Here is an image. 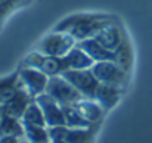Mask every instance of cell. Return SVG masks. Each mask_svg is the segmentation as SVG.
Segmentation results:
<instances>
[{"label":"cell","mask_w":152,"mask_h":143,"mask_svg":"<svg viewBox=\"0 0 152 143\" xmlns=\"http://www.w3.org/2000/svg\"><path fill=\"white\" fill-rule=\"evenodd\" d=\"M117 19L109 15H101V13H78L65 18L61 21L53 31L59 33H68L75 39V42H81L84 39L93 37L99 30L109 24H115Z\"/></svg>","instance_id":"obj_1"},{"label":"cell","mask_w":152,"mask_h":143,"mask_svg":"<svg viewBox=\"0 0 152 143\" xmlns=\"http://www.w3.org/2000/svg\"><path fill=\"white\" fill-rule=\"evenodd\" d=\"M90 69L95 74V77L98 78V81L102 84H108V86H114V87H120V89H124L127 84L129 72L126 69H123L114 61L95 62Z\"/></svg>","instance_id":"obj_2"},{"label":"cell","mask_w":152,"mask_h":143,"mask_svg":"<svg viewBox=\"0 0 152 143\" xmlns=\"http://www.w3.org/2000/svg\"><path fill=\"white\" fill-rule=\"evenodd\" d=\"M46 93L52 96L59 105H74L84 99L81 95L68 80H65L62 75H52L49 77V83L46 87Z\"/></svg>","instance_id":"obj_3"},{"label":"cell","mask_w":152,"mask_h":143,"mask_svg":"<svg viewBox=\"0 0 152 143\" xmlns=\"http://www.w3.org/2000/svg\"><path fill=\"white\" fill-rule=\"evenodd\" d=\"M75 45H77L75 39L68 33L53 31L40 42L37 50L48 56H65Z\"/></svg>","instance_id":"obj_4"},{"label":"cell","mask_w":152,"mask_h":143,"mask_svg":"<svg viewBox=\"0 0 152 143\" xmlns=\"http://www.w3.org/2000/svg\"><path fill=\"white\" fill-rule=\"evenodd\" d=\"M61 75L65 80H68L84 97L95 99V92H96V87L99 86V81L90 68H87V69H68V71L62 72Z\"/></svg>","instance_id":"obj_5"},{"label":"cell","mask_w":152,"mask_h":143,"mask_svg":"<svg viewBox=\"0 0 152 143\" xmlns=\"http://www.w3.org/2000/svg\"><path fill=\"white\" fill-rule=\"evenodd\" d=\"M18 77H19V81L22 83L24 89L33 97L42 95V93H46L49 75L45 74L42 69L24 65L18 69Z\"/></svg>","instance_id":"obj_6"},{"label":"cell","mask_w":152,"mask_h":143,"mask_svg":"<svg viewBox=\"0 0 152 143\" xmlns=\"http://www.w3.org/2000/svg\"><path fill=\"white\" fill-rule=\"evenodd\" d=\"M34 100L42 108L48 127H61V125H65V117H64L62 105H59L52 96H49L48 93H42V95L36 96Z\"/></svg>","instance_id":"obj_7"},{"label":"cell","mask_w":152,"mask_h":143,"mask_svg":"<svg viewBox=\"0 0 152 143\" xmlns=\"http://www.w3.org/2000/svg\"><path fill=\"white\" fill-rule=\"evenodd\" d=\"M33 100H34V97L24 89L22 83L19 81L18 89L13 93V96L1 105V111L6 115H10V117H15V118H19L21 120L22 115H24V112H25V109L30 106V103Z\"/></svg>","instance_id":"obj_8"},{"label":"cell","mask_w":152,"mask_h":143,"mask_svg":"<svg viewBox=\"0 0 152 143\" xmlns=\"http://www.w3.org/2000/svg\"><path fill=\"white\" fill-rule=\"evenodd\" d=\"M93 37H95L105 49H108V50H111V52H114V53L117 52V49L120 47V45H121L123 40L126 39L124 34H123V31H121V28H120V25H118V22L109 24V25L103 27Z\"/></svg>","instance_id":"obj_9"},{"label":"cell","mask_w":152,"mask_h":143,"mask_svg":"<svg viewBox=\"0 0 152 143\" xmlns=\"http://www.w3.org/2000/svg\"><path fill=\"white\" fill-rule=\"evenodd\" d=\"M77 46L80 49H83L95 62H101V61H114V62H117L115 53L108 50V49H105L95 37L77 42Z\"/></svg>","instance_id":"obj_10"},{"label":"cell","mask_w":152,"mask_h":143,"mask_svg":"<svg viewBox=\"0 0 152 143\" xmlns=\"http://www.w3.org/2000/svg\"><path fill=\"white\" fill-rule=\"evenodd\" d=\"M121 93H123V89H120V87L99 83V86L96 87V92H95V100L103 108V111H109L118 103Z\"/></svg>","instance_id":"obj_11"},{"label":"cell","mask_w":152,"mask_h":143,"mask_svg":"<svg viewBox=\"0 0 152 143\" xmlns=\"http://www.w3.org/2000/svg\"><path fill=\"white\" fill-rule=\"evenodd\" d=\"M74 106L80 111V114L90 123V124H98L102 120V115H103V108L95 100V99H81L80 102L74 103Z\"/></svg>","instance_id":"obj_12"},{"label":"cell","mask_w":152,"mask_h":143,"mask_svg":"<svg viewBox=\"0 0 152 143\" xmlns=\"http://www.w3.org/2000/svg\"><path fill=\"white\" fill-rule=\"evenodd\" d=\"M64 117H65V127L68 128H86L95 124H90L74 105H64L62 106Z\"/></svg>","instance_id":"obj_13"},{"label":"cell","mask_w":152,"mask_h":143,"mask_svg":"<svg viewBox=\"0 0 152 143\" xmlns=\"http://www.w3.org/2000/svg\"><path fill=\"white\" fill-rule=\"evenodd\" d=\"M3 134H12V136H18V137H25V128L24 124L19 118L1 114V120H0V136Z\"/></svg>","instance_id":"obj_14"},{"label":"cell","mask_w":152,"mask_h":143,"mask_svg":"<svg viewBox=\"0 0 152 143\" xmlns=\"http://www.w3.org/2000/svg\"><path fill=\"white\" fill-rule=\"evenodd\" d=\"M96 125H90L86 128H68L65 131V142L66 143H92L93 136L96 133Z\"/></svg>","instance_id":"obj_15"},{"label":"cell","mask_w":152,"mask_h":143,"mask_svg":"<svg viewBox=\"0 0 152 143\" xmlns=\"http://www.w3.org/2000/svg\"><path fill=\"white\" fill-rule=\"evenodd\" d=\"M21 121H22L24 125H40V127H48V125H46L45 115H43V111H42V108L37 105L36 100H33V102L30 103V106L25 109V112H24Z\"/></svg>","instance_id":"obj_16"},{"label":"cell","mask_w":152,"mask_h":143,"mask_svg":"<svg viewBox=\"0 0 152 143\" xmlns=\"http://www.w3.org/2000/svg\"><path fill=\"white\" fill-rule=\"evenodd\" d=\"M18 84H19L18 71L15 74H12V75H7L4 78H0V103L1 105L13 96V93L18 89Z\"/></svg>","instance_id":"obj_17"},{"label":"cell","mask_w":152,"mask_h":143,"mask_svg":"<svg viewBox=\"0 0 152 143\" xmlns=\"http://www.w3.org/2000/svg\"><path fill=\"white\" fill-rule=\"evenodd\" d=\"M115 56H117V63L129 72L132 68V63H133V52H132V47H130L127 39H124L123 43L120 45V47L117 49Z\"/></svg>","instance_id":"obj_18"},{"label":"cell","mask_w":152,"mask_h":143,"mask_svg":"<svg viewBox=\"0 0 152 143\" xmlns=\"http://www.w3.org/2000/svg\"><path fill=\"white\" fill-rule=\"evenodd\" d=\"M25 139L30 143H49V130L48 127L40 125H24Z\"/></svg>","instance_id":"obj_19"},{"label":"cell","mask_w":152,"mask_h":143,"mask_svg":"<svg viewBox=\"0 0 152 143\" xmlns=\"http://www.w3.org/2000/svg\"><path fill=\"white\" fill-rule=\"evenodd\" d=\"M22 137L18 136H12V134H3L0 136V143H19Z\"/></svg>","instance_id":"obj_20"},{"label":"cell","mask_w":152,"mask_h":143,"mask_svg":"<svg viewBox=\"0 0 152 143\" xmlns=\"http://www.w3.org/2000/svg\"><path fill=\"white\" fill-rule=\"evenodd\" d=\"M12 9H15V6H0V24H1V21L6 18V15H7Z\"/></svg>","instance_id":"obj_21"},{"label":"cell","mask_w":152,"mask_h":143,"mask_svg":"<svg viewBox=\"0 0 152 143\" xmlns=\"http://www.w3.org/2000/svg\"><path fill=\"white\" fill-rule=\"evenodd\" d=\"M49 143H66L65 139H61V140H49Z\"/></svg>","instance_id":"obj_22"},{"label":"cell","mask_w":152,"mask_h":143,"mask_svg":"<svg viewBox=\"0 0 152 143\" xmlns=\"http://www.w3.org/2000/svg\"><path fill=\"white\" fill-rule=\"evenodd\" d=\"M19 143H30V142H28V140H27L25 137H22V139H21V142H19Z\"/></svg>","instance_id":"obj_23"},{"label":"cell","mask_w":152,"mask_h":143,"mask_svg":"<svg viewBox=\"0 0 152 143\" xmlns=\"http://www.w3.org/2000/svg\"><path fill=\"white\" fill-rule=\"evenodd\" d=\"M1 114H3V111H1V103H0V120H1Z\"/></svg>","instance_id":"obj_24"}]
</instances>
